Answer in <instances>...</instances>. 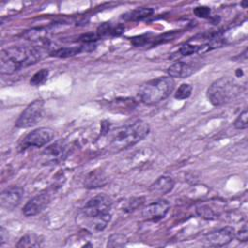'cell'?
<instances>
[{
  "label": "cell",
  "instance_id": "1",
  "mask_svg": "<svg viewBox=\"0 0 248 248\" xmlns=\"http://www.w3.org/2000/svg\"><path fill=\"white\" fill-rule=\"evenodd\" d=\"M111 200L108 196H96L80 209L77 222L90 232H102L111 219Z\"/></svg>",
  "mask_w": 248,
  "mask_h": 248
},
{
  "label": "cell",
  "instance_id": "2",
  "mask_svg": "<svg viewBox=\"0 0 248 248\" xmlns=\"http://www.w3.org/2000/svg\"><path fill=\"white\" fill-rule=\"evenodd\" d=\"M43 49L36 46H17L1 50L0 72L2 75H12L22 68L37 63L43 56Z\"/></svg>",
  "mask_w": 248,
  "mask_h": 248
},
{
  "label": "cell",
  "instance_id": "3",
  "mask_svg": "<svg viewBox=\"0 0 248 248\" xmlns=\"http://www.w3.org/2000/svg\"><path fill=\"white\" fill-rule=\"evenodd\" d=\"M149 132V124L143 120H137L121 126L112 134L109 140V148L114 152H118L132 147L147 137Z\"/></svg>",
  "mask_w": 248,
  "mask_h": 248
},
{
  "label": "cell",
  "instance_id": "4",
  "mask_svg": "<svg viewBox=\"0 0 248 248\" xmlns=\"http://www.w3.org/2000/svg\"><path fill=\"white\" fill-rule=\"evenodd\" d=\"M175 87L170 77H159L144 82L139 89V98L145 105H155L168 98Z\"/></svg>",
  "mask_w": 248,
  "mask_h": 248
},
{
  "label": "cell",
  "instance_id": "5",
  "mask_svg": "<svg viewBox=\"0 0 248 248\" xmlns=\"http://www.w3.org/2000/svg\"><path fill=\"white\" fill-rule=\"evenodd\" d=\"M241 88L230 77H222L213 81L207 89L206 96L213 106H221L232 101L240 93Z\"/></svg>",
  "mask_w": 248,
  "mask_h": 248
},
{
  "label": "cell",
  "instance_id": "6",
  "mask_svg": "<svg viewBox=\"0 0 248 248\" xmlns=\"http://www.w3.org/2000/svg\"><path fill=\"white\" fill-rule=\"evenodd\" d=\"M44 111L45 102L41 99L33 101L24 108V110L18 116L16 122V127L25 129L36 125L42 120L44 116Z\"/></svg>",
  "mask_w": 248,
  "mask_h": 248
},
{
  "label": "cell",
  "instance_id": "7",
  "mask_svg": "<svg viewBox=\"0 0 248 248\" xmlns=\"http://www.w3.org/2000/svg\"><path fill=\"white\" fill-rule=\"evenodd\" d=\"M54 138V131L48 127H41L28 133L22 140L20 149L29 147H42L47 144Z\"/></svg>",
  "mask_w": 248,
  "mask_h": 248
},
{
  "label": "cell",
  "instance_id": "8",
  "mask_svg": "<svg viewBox=\"0 0 248 248\" xmlns=\"http://www.w3.org/2000/svg\"><path fill=\"white\" fill-rule=\"evenodd\" d=\"M235 237V230L232 227L227 226L216 231L210 232L204 235V241L215 247H221L229 244Z\"/></svg>",
  "mask_w": 248,
  "mask_h": 248
},
{
  "label": "cell",
  "instance_id": "9",
  "mask_svg": "<svg viewBox=\"0 0 248 248\" xmlns=\"http://www.w3.org/2000/svg\"><path fill=\"white\" fill-rule=\"evenodd\" d=\"M170 208V202L167 200L160 199L147 204L142 209V217L148 221L158 222L166 217Z\"/></svg>",
  "mask_w": 248,
  "mask_h": 248
},
{
  "label": "cell",
  "instance_id": "10",
  "mask_svg": "<svg viewBox=\"0 0 248 248\" xmlns=\"http://www.w3.org/2000/svg\"><path fill=\"white\" fill-rule=\"evenodd\" d=\"M50 201H51V194L49 192L40 193L34 196L25 203V205L23 206L22 212L27 217L35 216L41 213L49 204Z\"/></svg>",
  "mask_w": 248,
  "mask_h": 248
},
{
  "label": "cell",
  "instance_id": "11",
  "mask_svg": "<svg viewBox=\"0 0 248 248\" xmlns=\"http://www.w3.org/2000/svg\"><path fill=\"white\" fill-rule=\"evenodd\" d=\"M24 190L19 186H12L6 188L0 196V203L1 207L12 210L16 208L21 202L23 198Z\"/></svg>",
  "mask_w": 248,
  "mask_h": 248
},
{
  "label": "cell",
  "instance_id": "12",
  "mask_svg": "<svg viewBox=\"0 0 248 248\" xmlns=\"http://www.w3.org/2000/svg\"><path fill=\"white\" fill-rule=\"evenodd\" d=\"M168 74L170 78H185L190 77L195 72V67L188 61L178 60L168 68Z\"/></svg>",
  "mask_w": 248,
  "mask_h": 248
},
{
  "label": "cell",
  "instance_id": "13",
  "mask_svg": "<svg viewBox=\"0 0 248 248\" xmlns=\"http://www.w3.org/2000/svg\"><path fill=\"white\" fill-rule=\"evenodd\" d=\"M174 187V180L170 175H162L158 177L149 187L150 193L153 195L164 196L170 193Z\"/></svg>",
  "mask_w": 248,
  "mask_h": 248
},
{
  "label": "cell",
  "instance_id": "14",
  "mask_svg": "<svg viewBox=\"0 0 248 248\" xmlns=\"http://www.w3.org/2000/svg\"><path fill=\"white\" fill-rule=\"evenodd\" d=\"M66 143L64 140H60L55 141L54 143L47 146L45 151L43 152V155L46 157L47 161L50 162H56L58 160L62 159V156L65 154L66 151Z\"/></svg>",
  "mask_w": 248,
  "mask_h": 248
},
{
  "label": "cell",
  "instance_id": "15",
  "mask_svg": "<svg viewBox=\"0 0 248 248\" xmlns=\"http://www.w3.org/2000/svg\"><path fill=\"white\" fill-rule=\"evenodd\" d=\"M108 182L107 176L105 173L100 170H92L85 178L84 180V187L88 189H93V188H99L103 187L106 185Z\"/></svg>",
  "mask_w": 248,
  "mask_h": 248
},
{
  "label": "cell",
  "instance_id": "16",
  "mask_svg": "<svg viewBox=\"0 0 248 248\" xmlns=\"http://www.w3.org/2000/svg\"><path fill=\"white\" fill-rule=\"evenodd\" d=\"M154 10L152 8H138L125 13L121 17L125 21H139L152 16Z\"/></svg>",
  "mask_w": 248,
  "mask_h": 248
},
{
  "label": "cell",
  "instance_id": "17",
  "mask_svg": "<svg viewBox=\"0 0 248 248\" xmlns=\"http://www.w3.org/2000/svg\"><path fill=\"white\" fill-rule=\"evenodd\" d=\"M124 27L122 25H112L111 23L106 22L101 24L97 29V36L100 38L104 37H112V36H119L123 33Z\"/></svg>",
  "mask_w": 248,
  "mask_h": 248
},
{
  "label": "cell",
  "instance_id": "18",
  "mask_svg": "<svg viewBox=\"0 0 248 248\" xmlns=\"http://www.w3.org/2000/svg\"><path fill=\"white\" fill-rule=\"evenodd\" d=\"M88 46H91V45H89ZM88 46H65V47H60L57 48L53 51L50 52V55L55 56V57H59V58H67V57H72L75 56L82 51L86 50V47Z\"/></svg>",
  "mask_w": 248,
  "mask_h": 248
},
{
  "label": "cell",
  "instance_id": "19",
  "mask_svg": "<svg viewBox=\"0 0 248 248\" xmlns=\"http://www.w3.org/2000/svg\"><path fill=\"white\" fill-rule=\"evenodd\" d=\"M42 236L36 233H27L20 237L16 247L18 248H27V247H41L43 245Z\"/></svg>",
  "mask_w": 248,
  "mask_h": 248
},
{
  "label": "cell",
  "instance_id": "20",
  "mask_svg": "<svg viewBox=\"0 0 248 248\" xmlns=\"http://www.w3.org/2000/svg\"><path fill=\"white\" fill-rule=\"evenodd\" d=\"M145 202V199L143 197H137V198H131L127 200L123 203V210L125 212H132L139 207H140Z\"/></svg>",
  "mask_w": 248,
  "mask_h": 248
},
{
  "label": "cell",
  "instance_id": "21",
  "mask_svg": "<svg viewBox=\"0 0 248 248\" xmlns=\"http://www.w3.org/2000/svg\"><path fill=\"white\" fill-rule=\"evenodd\" d=\"M48 75H49V72L47 69H41L40 71L36 72L32 76L30 79V84L33 86H39L45 83L48 78Z\"/></svg>",
  "mask_w": 248,
  "mask_h": 248
},
{
  "label": "cell",
  "instance_id": "22",
  "mask_svg": "<svg viewBox=\"0 0 248 248\" xmlns=\"http://www.w3.org/2000/svg\"><path fill=\"white\" fill-rule=\"evenodd\" d=\"M193 86L190 83H182L174 93V98L178 100H185L192 94Z\"/></svg>",
  "mask_w": 248,
  "mask_h": 248
},
{
  "label": "cell",
  "instance_id": "23",
  "mask_svg": "<svg viewBox=\"0 0 248 248\" xmlns=\"http://www.w3.org/2000/svg\"><path fill=\"white\" fill-rule=\"evenodd\" d=\"M201 49H202V46L192 45V44H185L179 48L178 52L182 56H189V55H192L194 53L201 52Z\"/></svg>",
  "mask_w": 248,
  "mask_h": 248
},
{
  "label": "cell",
  "instance_id": "24",
  "mask_svg": "<svg viewBox=\"0 0 248 248\" xmlns=\"http://www.w3.org/2000/svg\"><path fill=\"white\" fill-rule=\"evenodd\" d=\"M233 126L235 129L238 130H244L247 128L248 126V111L247 109H243V111H241L239 113V115L236 117Z\"/></svg>",
  "mask_w": 248,
  "mask_h": 248
},
{
  "label": "cell",
  "instance_id": "25",
  "mask_svg": "<svg viewBox=\"0 0 248 248\" xmlns=\"http://www.w3.org/2000/svg\"><path fill=\"white\" fill-rule=\"evenodd\" d=\"M127 242L126 236L123 234H113L109 237L108 241V246L109 247H121L124 246Z\"/></svg>",
  "mask_w": 248,
  "mask_h": 248
},
{
  "label": "cell",
  "instance_id": "26",
  "mask_svg": "<svg viewBox=\"0 0 248 248\" xmlns=\"http://www.w3.org/2000/svg\"><path fill=\"white\" fill-rule=\"evenodd\" d=\"M197 213L205 219H215L216 218V213L214 212L213 209H211L207 205H200L197 207Z\"/></svg>",
  "mask_w": 248,
  "mask_h": 248
},
{
  "label": "cell",
  "instance_id": "27",
  "mask_svg": "<svg viewBox=\"0 0 248 248\" xmlns=\"http://www.w3.org/2000/svg\"><path fill=\"white\" fill-rule=\"evenodd\" d=\"M210 8L208 7H205V6H199V7H196L194 10H193V13L199 16V17H208L209 15H210Z\"/></svg>",
  "mask_w": 248,
  "mask_h": 248
},
{
  "label": "cell",
  "instance_id": "28",
  "mask_svg": "<svg viewBox=\"0 0 248 248\" xmlns=\"http://www.w3.org/2000/svg\"><path fill=\"white\" fill-rule=\"evenodd\" d=\"M235 237L239 240V241H247L248 239V230H247V226L243 225L242 228H240L238 232H235Z\"/></svg>",
  "mask_w": 248,
  "mask_h": 248
},
{
  "label": "cell",
  "instance_id": "29",
  "mask_svg": "<svg viewBox=\"0 0 248 248\" xmlns=\"http://www.w3.org/2000/svg\"><path fill=\"white\" fill-rule=\"evenodd\" d=\"M8 231L4 228V227H1L0 228V246H2L7 240H8Z\"/></svg>",
  "mask_w": 248,
  "mask_h": 248
}]
</instances>
